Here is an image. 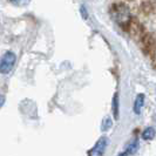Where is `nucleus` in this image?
<instances>
[{
  "label": "nucleus",
  "instance_id": "nucleus-1",
  "mask_svg": "<svg viewBox=\"0 0 156 156\" xmlns=\"http://www.w3.org/2000/svg\"><path fill=\"white\" fill-rule=\"evenodd\" d=\"M16 60V55L13 52H11V51L6 52L0 60V74H8L14 67Z\"/></svg>",
  "mask_w": 156,
  "mask_h": 156
},
{
  "label": "nucleus",
  "instance_id": "nucleus-2",
  "mask_svg": "<svg viewBox=\"0 0 156 156\" xmlns=\"http://www.w3.org/2000/svg\"><path fill=\"white\" fill-rule=\"evenodd\" d=\"M107 144H108V139L106 137V136H102L99 139V141L95 143V146H94L93 148L90 149L87 154L88 155H93V156H100L102 155L103 153H105V150L107 148Z\"/></svg>",
  "mask_w": 156,
  "mask_h": 156
},
{
  "label": "nucleus",
  "instance_id": "nucleus-3",
  "mask_svg": "<svg viewBox=\"0 0 156 156\" xmlns=\"http://www.w3.org/2000/svg\"><path fill=\"white\" fill-rule=\"evenodd\" d=\"M139 147H140V144H139V141H137V140H133L132 142H129V143L126 146L125 150H123V151H121L119 155H120V156L133 155V154H135V153L137 151Z\"/></svg>",
  "mask_w": 156,
  "mask_h": 156
},
{
  "label": "nucleus",
  "instance_id": "nucleus-4",
  "mask_svg": "<svg viewBox=\"0 0 156 156\" xmlns=\"http://www.w3.org/2000/svg\"><path fill=\"white\" fill-rule=\"evenodd\" d=\"M143 105H144V95L143 94H139L136 96V99H135V102H134V113L136 115H140Z\"/></svg>",
  "mask_w": 156,
  "mask_h": 156
},
{
  "label": "nucleus",
  "instance_id": "nucleus-5",
  "mask_svg": "<svg viewBox=\"0 0 156 156\" xmlns=\"http://www.w3.org/2000/svg\"><path fill=\"white\" fill-rule=\"evenodd\" d=\"M155 135H156L155 129H154L153 127H148V128H146V129L143 130V133H142V139L146 141H150L155 137Z\"/></svg>",
  "mask_w": 156,
  "mask_h": 156
},
{
  "label": "nucleus",
  "instance_id": "nucleus-6",
  "mask_svg": "<svg viewBox=\"0 0 156 156\" xmlns=\"http://www.w3.org/2000/svg\"><path fill=\"white\" fill-rule=\"evenodd\" d=\"M113 126V120L110 116H106L103 120H102V123H101V130L102 132H107Z\"/></svg>",
  "mask_w": 156,
  "mask_h": 156
},
{
  "label": "nucleus",
  "instance_id": "nucleus-7",
  "mask_svg": "<svg viewBox=\"0 0 156 156\" xmlns=\"http://www.w3.org/2000/svg\"><path fill=\"white\" fill-rule=\"evenodd\" d=\"M113 113H114V117L117 119L119 117V94H115L114 98H113Z\"/></svg>",
  "mask_w": 156,
  "mask_h": 156
},
{
  "label": "nucleus",
  "instance_id": "nucleus-8",
  "mask_svg": "<svg viewBox=\"0 0 156 156\" xmlns=\"http://www.w3.org/2000/svg\"><path fill=\"white\" fill-rule=\"evenodd\" d=\"M11 2L13 4V5H16V6H26L28 2H30V0H11Z\"/></svg>",
  "mask_w": 156,
  "mask_h": 156
},
{
  "label": "nucleus",
  "instance_id": "nucleus-9",
  "mask_svg": "<svg viewBox=\"0 0 156 156\" xmlns=\"http://www.w3.org/2000/svg\"><path fill=\"white\" fill-rule=\"evenodd\" d=\"M80 13H81V16H82V18H83L85 20H87V19H88V12H87L86 7H85L83 5L80 7Z\"/></svg>",
  "mask_w": 156,
  "mask_h": 156
},
{
  "label": "nucleus",
  "instance_id": "nucleus-10",
  "mask_svg": "<svg viewBox=\"0 0 156 156\" xmlns=\"http://www.w3.org/2000/svg\"><path fill=\"white\" fill-rule=\"evenodd\" d=\"M4 103H5V98H2V96H0V108L4 106Z\"/></svg>",
  "mask_w": 156,
  "mask_h": 156
}]
</instances>
